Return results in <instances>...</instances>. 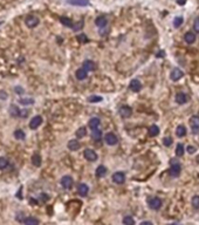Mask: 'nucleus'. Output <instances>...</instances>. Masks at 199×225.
Segmentation results:
<instances>
[{
	"instance_id": "obj_1",
	"label": "nucleus",
	"mask_w": 199,
	"mask_h": 225,
	"mask_svg": "<svg viewBox=\"0 0 199 225\" xmlns=\"http://www.w3.org/2000/svg\"><path fill=\"white\" fill-rule=\"evenodd\" d=\"M148 204H149V208L152 209V210H159L162 208V201L158 198V197H151L148 199Z\"/></svg>"
},
{
	"instance_id": "obj_2",
	"label": "nucleus",
	"mask_w": 199,
	"mask_h": 225,
	"mask_svg": "<svg viewBox=\"0 0 199 225\" xmlns=\"http://www.w3.org/2000/svg\"><path fill=\"white\" fill-rule=\"evenodd\" d=\"M83 156H84V158L88 160L89 162H95V161H97V158H98L97 154H96L93 149H86L83 152Z\"/></svg>"
},
{
	"instance_id": "obj_3",
	"label": "nucleus",
	"mask_w": 199,
	"mask_h": 225,
	"mask_svg": "<svg viewBox=\"0 0 199 225\" xmlns=\"http://www.w3.org/2000/svg\"><path fill=\"white\" fill-rule=\"evenodd\" d=\"M104 141L108 145H115V144L118 143V139H117V136H116L114 133H108V134H105Z\"/></svg>"
},
{
	"instance_id": "obj_4",
	"label": "nucleus",
	"mask_w": 199,
	"mask_h": 225,
	"mask_svg": "<svg viewBox=\"0 0 199 225\" xmlns=\"http://www.w3.org/2000/svg\"><path fill=\"white\" fill-rule=\"evenodd\" d=\"M25 23H26V26L28 28H34V27H36L39 25V19L36 17H34V15H28L26 18V20H25Z\"/></svg>"
},
{
	"instance_id": "obj_5",
	"label": "nucleus",
	"mask_w": 199,
	"mask_h": 225,
	"mask_svg": "<svg viewBox=\"0 0 199 225\" xmlns=\"http://www.w3.org/2000/svg\"><path fill=\"white\" fill-rule=\"evenodd\" d=\"M118 113H120L121 117L128 118V117H130V116L132 115V108L129 107V106H122V107L120 108Z\"/></svg>"
},
{
	"instance_id": "obj_6",
	"label": "nucleus",
	"mask_w": 199,
	"mask_h": 225,
	"mask_svg": "<svg viewBox=\"0 0 199 225\" xmlns=\"http://www.w3.org/2000/svg\"><path fill=\"white\" fill-rule=\"evenodd\" d=\"M190 127L192 129L193 134L199 133V116H192L190 118Z\"/></svg>"
},
{
	"instance_id": "obj_7",
	"label": "nucleus",
	"mask_w": 199,
	"mask_h": 225,
	"mask_svg": "<svg viewBox=\"0 0 199 225\" xmlns=\"http://www.w3.org/2000/svg\"><path fill=\"white\" fill-rule=\"evenodd\" d=\"M180 171H182V167L179 163H172L171 167H170V176L172 177H178L180 175Z\"/></svg>"
},
{
	"instance_id": "obj_8",
	"label": "nucleus",
	"mask_w": 199,
	"mask_h": 225,
	"mask_svg": "<svg viewBox=\"0 0 199 225\" xmlns=\"http://www.w3.org/2000/svg\"><path fill=\"white\" fill-rule=\"evenodd\" d=\"M111 178H113V182L116 183V184H123L126 182V175H124V172L122 171L115 172Z\"/></svg>"
},
{
	"instance_id": "obj_9",
	"label": "nucleus",
	"mask_w": 199,
	"mask_h": 225,
	"mask_svg": "<svg viewBox=\"0 0 199 225\" xmlns=\"http://www.w3.org/2000/svg\"><path fill=\"white\" fill-rule=\"evenodd\" d=\"M183 76H184L183 70H180L179 68H175V69H172V72H171V74H170V79H171L172 81H179Z\"/></svg>"
},
{
	"instance_id": "obj_10",
	"label": "nucleus",
	"mask_w": 199,
	"mask_h": 225,
	"mask_svg": "<svg viewBox=\"0 0 199 225\" xmlns=\"http://www.w3.org/2000/svg\"><path fill=\"white\" fill-rule=\"evenodd\" d=\"M129 88H130V90H132L134 93H138V92L142 89V83H141V81H139V80L134 79V80H131V81H130Z\"/></svg>"
},
{
	"instance_id": "obj_11",
	"label": "nucleus",
	"mask_w": 199,
	"mask_h": 225,
	"mask_svg": "<svg viewBox=\"0 0 199 225\" xmlns=\"http://www.w3.org/2000/svg\"><path fill=\"white\" fill-rule=\"evenodd\" d=\"M41 124H42V117L39 116V115H36V116H34V117L31 120V122H30V128L34 130V129L39 128Z\"/></svg>"
},
{
	"instance_id": "obj_12",
	"label": "nucleus",
	"mask_w": 199,
	"mask_h": 225,
	"mask_svg": "<svg viewBox=\"0 0 199 225\" xmlns=\"http://www.w3.org/2000/svg\"><path fill=\"white\" fill-rule=\"evenodd\" d=\"M73 178L70 176H63L61 178V185H62L64 189H70L73 186Z\"/></svg>"
},
{
	"instance_id": "obj_13",
	"label": "nucleus",
	"mask_w": 199,
	"mask_h": 225,
	"mask_svg": "<svg viewBox=\"0 0 199 225\" xmlns=\"http://www.w3.org/2000/svg\"><path fill=\"white\" fill-rule=\"evenodd\" d=\"M100 124H101V120H100L98 117H92L90 120H89V123H88L89 128L92 129V130L97 129L98 127H100Z\"/></svg>"
},
{
	"instance_id": "obj_14",
	"label": "nucleus",
	"mask_w": 199,
	"mask_h": 225,
	"mask_svg": "<svg viewBox=\"0 0 199 225\" xmlns=\"http://www.w3.org/2000/svg\"><path fill=\"white\" fill-rule=\"evenodd\" d=\"M75 76H76L77 80H81V81H82V80H86V79H87V76H88V72H87L83 67H82V68H80V69L76 70Z\"/></svg>"
},
{
	"instance_id": "obj_15",
	"label": "nucleus",
	"mask_w": 199,
	"mask_h": 225,
	"mask_svg": "<svg viewBox=\"0 0 199 225\" xmlns=\"http://www.w3.org/2000/svg\"><path fill=\"white\" fill-rule=\"evenodd\" d=\"M67 4L73 6H88L89 0H67Z\"/></svg>"
},
{
	"instance_id": "obj_16",
	"label": "nucleus",
	"mask_w": 199,
	"mask_h": 225,
	"mask_svg": "<svg viewBox=\"0 0 199 225\" xmlns=\"http://www.w3.org/2000/svg\"><path fill=\"white\" fill-rule=\"evenodd\" d=\"M184 40H185V42L189 43V45H192V43L196 42V34L192 32H188L185 33V35H184Z\"/></svg>"
},
{
	"instance_id": "obj_17",
	"label": "nucleus",
	"mask_w": 199,
	"mask_h": 225,
	"mask_svg": "<svg viewBox=\"0 0 199 225\" xmlns=\"http://www.w3.org/2000/svg\"><path fill=\"white\" fill-rule=\"evenodd\" d=\"M176 102L178 105H185L188 102V95L185 93H178L176 95Z\"/></svg>"
},
{
	"instance_id": "obj_18",
	"label": "nucleus",
	"mask_w": 199,
	"mask_h": 225,
	"mask_svg": "<svg viewBox=\"0 0 199 225\" xmlns=\"http://www.w3.org/2000/svg\"><path fill=\"white\" fill-rule=\"evenodd\" d=\"M80 147H81V144H80V142L76 141V139H70V141L68 142V149L72 150V151H76V150H79L80 149Z\"/></svg>"
},
{
	"instance_id": "obj_19",
	"label": "nucleus",
	"mask_w": 199,
	"mask_h": 225,
	"mask_svg": "<svg viewBox=\"0 0 199 225\" xmlns=\"http://www.w3.org/2000/svg\"><path fill=\"white\" fill-rule=\"evenodd\" d=\"M95 23H96V26H97V27H101V28H103V27H105V26H107V23H108V20H107V18H105V17L101 15V17H97V18H96V20H95Z\"/></svg>"
},
{
	"instance_id": "obj_20",
	"label": "nucleus",
	"mask_w": 199,
	"mask_h": 225,
	"mask_svg": "<svg viewBox=\"0 0 199 225\" xmlns=\"http://www.w3.org/2000/svg\"><path fill=\"white\" fill-rule=\"evenodd\" d=\"M77 192L80 193L81 196H87L88 192H89V188H88V185L84 184V183H81V184L79 185V188H77Z\"/></svg>"
},
{
	"instance_id": "obj_21",
	"label": "nucleus",
	"mask_w": 199,
	"mask_h": 225,
	"mask_svg": "<svg viewBox=\"0 0 199 225\" xmlns=\"http://www.w3.org/2000/svg\"><path fill=\"white\" fill-rule=\"evenodd\" d=\"M83 68L87 72H93V70H95L96 66H95V64L92 60H86L83 62Z\"/></svg>"
},
{
	"instance_id": "obj_22",
	"label": "nucleus",
	"mask_w": 199,
	"mask_h": 225,
	"mask_svg": "<svg viewBox=\"0 0 199 225\" xmlns=\"http://www.w3.org/2000/svg\"><path fill=\"white\" fill-rule=\"evenodd\" d=\"M107 171L108 170H107V168H105L104 165H100V167H97L95 175H96V177L101 178V177H104L105 175H107Z\"/></svg>"
},
{
	"instance_id": "obj_23",
	"label": "nucleus",
	"mask_w": 199,
	"mask_h": 225,
	"mask_svg": "<svg viewBox=\"0 0 199 225\" xmlns=\"http://www.w3.org/2000/svg\"><path fill=\"white\" fill-rule=\"evenodd\" d=\"M13 136H14L17 139H19V141H22V139H26V134H25V131L21 130V129H17V130L14 131Z\"/></svg>"
},
{
	"instance_id": "obj_24",
	"label": "nucleus",
	"mask_w": 199,
	"mask_h": 225,
	"mask_svg": "<svg viewBox=\"0 0 199 225\" xmlns=\"http://www.w3.org/2000/svg\"><path fill=\"white\" fill-rule=\"evenodd\" d=\"M158 134H159V128H158L156 124H152L150 129H149V135L151 137H156Z\"/></svg>"
},
{
	"instance_id": "obj_25",
	"label": "nucleus",
	"mask_w": 199,
	"mask_h": 225,
	"mask_svg": "<svg viewBox=\"0 0 199 225\" xmlns=\"http://www.w3.org/2000/svg\"><path fill=\"white\" fill-rule=\"evenodd\" d=\"M60 21H61V23H62L63 26H67V27H72V28H73L74 23H73V21H72V19H69V18H67V17H61V18H60Z\"/></svg>"
},
{
	"instance_id": "obj_26",
	"label": "nucleus",
	"mask_w": 199,
	"mask_h": 225,
	"mask_svg": "<svg viewBox=\"0 0 199 225\" xmlns=\"http://www.w3.org/2000/svg\"><path fill=\"white\" fill-rule=\"evenodd\" d=\"M92 139H95V141H100V139H102V131L98 128L93 130L92 131Z\"/></svg>"
},
{
	"instance_id": "obj_27",
	"label": "nucleus",
	"mask_w": 199,
	"mask_h": 225,
	"mask_svg": "<svg viewBox=\"0 0 199 225\" xmlns=\"http://www.w3.org/2000/svg\"><path fill=\"white\" fill-rule=\"evenodd\" d=\"M32 163L35 165V167H40L41 165V156L39 154H34L32 156Z\"/></svg>"
},
{
	"instance_id": "obj_28",
	"label": "nucleus",
	"mask_w": 199,
	"mask_h": 225,
	"mask_svg": "<svg viewBox=\"0 0 199 225\" xmlns=\"http://www.w3.org/2000/svg\"><path fill=\"white\" fill-rule=\"evenodd\" d=\"M10 114L11 116H13V117H15V116H19L20 115V109L17 107V106H14V105H12L10 107Z\"/></svg>"
},
{
	"instance_id": "obj_29",
	"label": "nucleus",
	"mask_w": 199,
	"mask_h": 225,
	"mask_svg": "<svg viewBox=\"0 0 199 225\" xmlns=\"http://www.w3.org/2000/svg\"><path fill=\"white\" fill-rule=\"evenodd\" d=\"M176 135L178 137H184L186 135V128L184 126H178L177 129H176Z\"/></svg>"
},
{
	"instance_id": "obj_30",
	"label": "nucleus",
	"mask_w": 199,
	"mask_h": 225,
	"mask_svg": "<svg viewBox=\"0 0 199 225\" xmlns=\"http://www.w3.org/2000/svg\"><path fill=\"white\" fill-rule=\"evenodd\" d=\"M23 224L25 225H39V220L34 217H27L25 220H23Z\"/></svg>"
},
{
	"instance_id": "obj_31",
	"label": "nucleus",
	"mask_w": 199,
	"mask_h": 225,
	"mask_svg": "<svg viewBox=\"0 0 199 225\" xmlns=\"http://www.w3.org/2000/svg\"><path fill=\"white\" fill-rule=\"evenodd\" d=\"M87 135V129L86 127H81L76 130V137L77 139H83L84 136Z\"/></svg>"
},
{
	"instance_id": "obj_32",
	"label": "nucleus",
	"mask_w": 199,
	"mask_h": 225,
	"mask_svg": "<svg viewBox=\"0 0 199 225\" xmlns=\"http://www.w3.org/2000/svg\"><path fill=\"white\" fill-rule=\"evenodd\" d=\"M8 164H10V162L6 157H0V170L6 169L8 167Z\"/></svg>"
},
{
	"instance_id": "obj_33",
	"label": "nucleus",
	"mask_w": 199,
	"mask_h": 225,
	"mask_svg": "<svg viewBox=\"0 0 199 225\" xmlns=\"http://www.w3.org/2000/svg\"><path fill=\"white\" fill-rule=\"evenodd\" d=\"M123 224L124 225H135V219L131 216H126L123 218Z\"/></svg>"
},
{
	"instance_id": "obj_34",
	"label": "nucleus",
	"mask_w": 199,
	"mask_h": 225,
	"mask_svg": "<svg viewBox=\"0 0 199 225\" xmlns=\"http://www.w3.org/2000/svg\"><path fill=\"white\" fill-rule=\"evenodd\" d=\"M19 102H20L21 105H23V106H28V105H33L34 103V100L31 98V97H25V98H20Z\"/></svg>"
},
{
	"instance_id": "obj_35",
	"label": "nucleus",
	"mask_w": 199,
	"mask_h": 225,
	"mask_svg": "<svg viewBox=\"0 0 199 225\" xmlns=\"http://www.w3.org/2000/svg\"><path fill=\"white\" fill-rule=\"evenodd\" d=\"M184 151H185V150H184V145H183L182 143H179L178 145L176 147V155L180 157V156L184 155Z\"/></svg>"
},
{
	"instance_id": "obj_36",
	"label": "nucleus",
	"mask_w": 199,
	"mask_h": 225,
	"mask_svg": "<svg viewBox=\"0 0 199 225\" xmlns=\"http://www.w3.org/2000/svg\"><path fill=\"white\" fill-rule=\"evenodd\" d=\"M183 21H184L183 17H177V18H175V20H173V26H175L176 28H178V27H180V26L183 25Z\"/></svg>"
},
{
	"instance_id": "obj_37",
	"label": "nucleus",
	"mask_w": 199,
	"mask_h": 225,
	"mask_svg": "<svg viewBox=\"0 0 199 225\" xmlns=\"http://www.w3.org/2000/svg\"><path fill=\"white\" fill-rule=\"evenodd\" d=\"M192 206L194 208V209H199V196L198 195H196V196H193L192 197Z\"/></svg>"
},
{
	"instance_id": "obj_38",
	"label": "nucleus",
	"mask_w": 199,
	"mask_h": 225,
	"mask_svg": "<svg viewBox=\"0 0 199 225\" xmlns=\"http://www.w3.org/2000/svg\"><path fill=\"white\" fill-rule=\"evenodd\" d=\"M82 27H83V20H80V21L76 22L73 26V30L74 31H79V30H81Z\"/></svg>"
},
{
	"instance_id": "obj_39",
	"label": "nucleus",
	"mask_w": 199,
	"mask_h": 225,
	"mask_svg": "<svg viewBox=\"0 0 199 225\" xmlns=\"http://www.w3.org/2000/svg\"><path fill=\"white\" fill-rule=\"evenodd\" d=\"M172 141H173V139H171V137H164V139H163V144H164L165 147H170V145L172 144Z\"/></svg>"
},
{
	"instance_id": "obj_40",
	"label": "nucleus",
	"mask_w": 199,
	"mask_h": 225,
	"mask_svg": "<svg viewBox=\"0 0 199 225\" xmlns=\"http://www.w3.org/2000/svg\"><path fill=\"white\" fill-rule=\"evenodd\" d=\"M88 100H89V102H93V103H94V102H101V101H102V97H101V96H95V95H94V96H90Z\"/></svg>"
},
{
	"instance_id": "obj_41",
	"label": "nucleus",
	"mask_w": 199,
	"mask_h": 225,
	"mask_svg": "<svg viewBox=\"0 0 199 225\" xmlns=\"http://www.w3.org/2000/svg\"><path fill=\"white\" fill-rule=\"evenodd\" d=\"M77 40H79L80 42H88L87 35H84V34H80V35L77 36Z\"/></svg>"
},
{
	"instance_id": "obj_42",
	"label": "nucleus",
	"mask_w": 199,
	"mask_h": 225,
	"mask_svg": "<svg viewBox=\"0 0 199 225\" xmlns=\"http://www.w3.org/2000/svg\"><path fill=\"white\" fill-rule=\"evenodd\" d=\"M193 28L197 33H199V18H197L193 22Z\"/></svg>"
},
{
	"instance_id": "obj_43",
	"label": "nucleus",
	"mask_w": 199,
	"mask_h": 225,
	"mask_svg": "<svg viewBox=\"0 0 199 225\" xmlns=\"http://www.w3.org/2000/svg\"><path fill=\"white\" fill-rule=\"evenodd\" d=\"M196 150H197V149H196L193 145H189V147L186 148V151H188L189 154H194V152H196Z\"/></svg>"
},
{
	"instance_id": "obj_44",
	"label": "nucleus",
	"mask_w": 199,
	"mask_h": 225,
	"mask_svg": "<svg viewBox=\"0 0 199 225\" xmlns=\"http://www.w3.org/2000/svg\"><path fill=\"white\" fill-rule=\"evenodd\" d=\"M14 90H15V92H17V93H18L19 95H22V94L25 93V90H23V89H22V88H21L20 86L15 87V88H14Z\"/></svg>"
},
{
	"instance_id": "obj_45",
	"label": "nucleus",
	"mask_w": 199,
	"mask_h": 225,
	"mask_svg": "<svg viewBox=\"0 0 199 225\" xmlns=\"http://www.w3.org/2000/svg\"><path fill=\"white\" fill-rule=\"evenodd\" d=\"M27 115H28V110L27 109H23V110H20V117H27Z\"/></svg>"
},
{
	"instance_id": "obj_46",
	"label": "nucleus",
	"mask_w": 199,
	"mask_h": 225,
	"mask_svg": "<svg viewBox=\"0 0 199 225\" xmlns=\"http://www.w3.org/2000/svg\"><path fill=\"white\" fill-rule=\"evenodd\" d=\"M48 199H49L48 195H46V193H41V201L42 202H46V201H48Z\"/></svg>"
},
{
	"instance_id": "obj_47",
	"label": "nucleus",
	"mask_w": 199,
	"mask_h": 225,
	"mask_svg": "<svg viewBox=\"0 0 199 225\" xmlns=\"http://www.w3.org/2000/svg\"><path fill=\"white\" fill-rule=\"evenodd\" d=\"M139 225H154L151 222H149V220H144V222H142Z\"/></svg>"
},
{
	"instance_id": "obj_48",
	"label": "nucleus",
	"mask_w": 199,
	"mask_h": 225,
	"mask_svg": "<svg viewBox=\"0 0 199 225\" xmlns=\"http://www.w3.org/2000/svg\"><path fill=\"white\" fill-rule=\"evenodd\" d=\"M164 55H165V53H164V51H162V52H159V53H157V58H164Z\"/></svg>"
},
{
	"instance_id": "obj_49",
	"label": "nucleus",
	"mask_w": 199,
	"mask_h": 225,
	"mask_svg": "<svg viewBox=\"0 0 199 225\" xmlns=\"http://www.w3.org/2000/svg\"><path fill=\"white\" fill-rule=\"evenodd\" d=\"M177 4H178V5H185V4H186V0H177Z\"/></svg>"
},
{
	"instance_id": "obj_50",
	"label": "nucleus",
	"mask_w": 199,
	"mask_h": 225,
	"mask_svg": "<svg viewBox=\"0 0 199 225\" xmlns=\"http://www.w3.org/2000/svg\"><path fill=\"white\" fill-rule=\"evenodd\" d=\"M18 196H19V198H20V199L22 198V197H21V188H20V190H19V193H18Z\"/></svg>"
},
{
	"instance_id": "obj_51",
	"label": "nucleus",
	"mask_w": 199,
	"mask_h": 225,
	"mask_svg": "<svg viewBox=\"0 0 199 225\" xmlns=\"http://www.w3.org/2000/svg\"><path fill=\"white\" fill-rule=\"evenodd\" d=\"M0 25H1V22H0Z\"/></svg>"
}]
</instances>
